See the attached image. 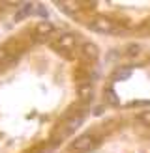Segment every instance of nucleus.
<instances>
[{
    "label": "nucleus",
    "mask_w": 150,
    "mask_h": 153,
    "mask_svg": "<svg viewBox=\"0 0 150 153\" xmlns=\"http://www.w3.org/2000/svg\"><path fill=\"white\" fill-rule=\"evenodd\" d=\"M139 121L150 127V110H148V112H141V114H139Z\"/></svg>",
    "instance_id": "nucleus-9"
},
{
    "label": "nucleus",
    "mask_w": 150,
    "mask_h": 153,
    "mask_svg": "<svg viewBox=\"0 0 150 153\" xmlns=\"http://www.w3.org/2000/svg\"><path fill=\"white\" fill-rule=\"evenodd\" d=\"M90 94H92V84H90V82L79 86V95H81V97H88Z\"/></svg>",
    "instance_id": "nucleus-8"
},
{
    "label": "nucleus",
    "mask_w": 150,
    "mask_h": 153,
    "mask_svg": "<svg viewBox=\"0 0 150 153\" xmlns=\"http://www.w3.org/2000/svg\"><path fill=\"white\" fill-rule=\"evenodd\" d=\"M131 75V67H124V69H118L115 73V79H120V80H126L128 76Z\"/></svg>",
    "instance_id": "nucleus-7"
},
{
    "label": "nucleus",
    "mask_w": 150,
    "mask_h": 153,
    "mask_svg": "<svg viewBox=\"0 0 150 153\" xmlns=\"http://www.w3.org/2000/svg\"><path fill=\"white\" fill-rule=\"evenodd\" d=\"M6 60H8V52L4 49H0V62H6Z\"/></svg>",
    "instance_id": "nucleus-13"
},
{
    "label": "nucleus",
    "mask_w": 150,
    "mask_h": 153,
    "mask_svg": "<svg viewBox=\"0 0 150 153\" xmlns=\"http://www.w3.org/2000/svg\"><path fill=\"white\" fill-rule=\"evenodd\" d=\"M30 11H32V6H30V4H22V6L19 7V11L15 13V19H17V21H21L22 17H26V15H30Z\"/></svg>",
    "instance_id": "nucleus-5"
},
{
    "label": "nucleus",
    "mask_w": 150,
    "mask_h": 153,
    "mask_svg": "<svg viewBox=\"0 0 150 153\" xmlns=\"http://www.w3.org/2000/svg\"><path fill=\"white\" fill-rule=\"evenodd\" d=\"M36 13H38V15H41V17H47V10H43V6H38Z\"/></svg>",
    "instance_id": "nucleus-11"
},
{
    "label": "nucleus",
    "mask_w": 150,
    "mask_h": 153,
    "mask_svg": "<svg viewBox=\"0 0 150 153\" xmlns=\"http://www.w3.org/2000/svg\"><path fill=\"white\" fill-rule=\"evenodd\" d=\"M107 101L111 105H116L118 103V99H116V94H115V90H107Z\"/></svg>",
    "instance_id": "nucleus-10"
},
{
    "label": "nucleus",
    "mask_w": 150,
    "mask_h": 153,
    "mask_svg": "<svg viewBox=\"0 0 150 153\" xmlns=\"http://www.w3.org/2000/svg\"><path fill=\"white\" fill-rule=\"evenodd\" d=\"M52 32H55V26H52L51 22H47V21H43V22H40V25H38V34L49 36V34H52Z\"/></svg>",
    "instance_id": "nucleus-4"
},
{
    "label": "nucleus",
    "mask_w": 150,
    "mask_h": 153,
    "mask_svg": "<svg viewBox=\"0 0 150 153\" xmlns=\"http://www.w3.org/2000/svg\"><path fill=\"white\" fill-rule=\"evenodd\" d=\"M81 121H82V120H81V118H77V120H71V121H70L68 125H70V129H73V127H77V125L81 123Z\"/></svg>",
    "instance_id": "nucleus-12"
},
{
    "label": "nucleus",
    "mask_w": 150,
    "mask_h": 153,
    "mask_svg": "<svg viewBox=\"0 0 150 153\" xmlns=\"http://www.w3.org/2000/svg\"><path fill=\"white\" fill-rule=\"evenodd\" d=\"M92 146H94V138L90 134H82V136H79V138H75V142H71L70 148L75 153H85V151H88Z\"/></svg>",
    "instance_id": "nucleus-2"
},
{
    "label": "nucleus",
    "mask_w": 150,
    "mask_h": 153,
    "mask_svg": "<svg viewBox=\"0 0 150 153\" xmlns=\"http://www.w3.org/2000/svg\"><path fill=\"white\" fill-rule=\"evenodd\" d=\"M90 28L94 32H100V34H116L120 32V28L115 26V22L109 21V19H96L90 22Z\"/></svg>",
    "instance_id": "nucleus-1"
},
{
    "label": "nucleus",
    "mask_w": 150,
    "mask_h": 153,
    "mask_svg": "<svg viewBox=\"0 0 150 153\" xmlns=\"http://www.w3.org/2000/svg\"><path fill=\"white\" fill-rule=\"evenodd\" d=\"M75 41H77V37L71 36V34H64V36H60L58 39L52 43V47H55L56 51H70L75 47Z\"/></svg>",
    "instance_id": "nucleus-3"
},
{
    "label": "nucleus",
    "mask_w": 150,
    "mask_h": 153,
    "mask_svg": "<svg viewBox=\"0 0 150 153\" xmlns=\"http://www.w3.org/2000/svg\"><path fill=\"white\" fill-rule=\"evenodd\" d=\"M82 52H85V56H90V58H96L98 56V49L94 47V45H90V43L82 45Z\"/></svg>",
    "instance_id": "nucleus-6"
}]
</instances>
